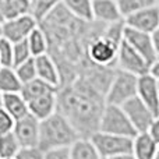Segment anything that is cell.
<instances>
[{
    "label": "cell",
    "mask_w": 159,
    "mask_h": 159,
    "mask_svg": "<svg viewBox=\"0 0 159 159\" xmlns=\"http://www.w3.org/2000/svg\"><path fill=\"white\" fill-rule=\"evenodd\" d=\"M115 71L116 69L91 64L57 88V112L73 124L80 137L89 138L99 130L106 92Z\"/></svg>",
    "instance_id": "1"
},
{
    "label": "cell",
    "mask_w": 159,
    "mask_h": 159,
    "mask_svg": "<svg viewBox=\"0 0 159 159\" xmlns=\"http://www.w3.org/2000/svg\"><path fill=\"white\" fill-rule=\"evenodd\" d=\"M124 34V20L110 25L96 22V28L87 46L89 63L99 67L116 69L117 53Z\"/></svg>",
    "instance_id": "2"
},
{
    "label": "cell",
    "mask_w": 159,
    "mask_h": 159,
    "mask_svg": "<svg viewBox=\"0 0 159 159\" xmlns=\"http://www.w3.org/2000/svg\"><path fill=\"white\" fill-rule=\"evenodd\" d=\"M78 138L81 137L77 130L57 110L49 117L39 121L38 147L43 151L71 147Z\"/></svg>",
    "instance_id": "3"
},
{
    "label": "cell",
    "mask_w": 159,
    "mask_h": 159,
    "mask_svg": "<svg viewBox=\"0 0 159 159\" xmlns=\"http://www.w3.org/2000/svg\"><path fill=\"white\" fill-rule=\"evenodd\" d=\"M137 85L138 75L116 69L106 92V103L121 106L131 98L137 96Z\"/></svg>",
    "instance_id": "4"
},
{
    "label": "cell",
    "mask_w": 159,
    "mask_h": 159,
    "mask_svg": "<svg viewBox=\"0 0 159 159\" xmlns=\"http://www.w3.org/2000/svg\"><path fill=\"white\" fill-rule=\"evenodd\" d=\"M99 131L110 133V134L133 137L137 135V131L133 127L130 119L127 117L123 107L119 105L106 103L99 121Z\"/></svg>",
    "instance_id": "5"
},
{
    "label": "cell",
    "mask_w": 159,
    "mask_h": 159,
    "mask_svg": "<svg viewBox=\"0 0 159 159\" xmlns=\"http://www.w3.org/2000/svg\"><path fill=\"white\" fill-rule=\"evenodd\" d=\"M102 159H109L123 154H133V137L96 131L89 137Z\"/></svg>",
    "instance_id": "6"
},
{
    "label": "cell",
    "mask_w": 159,
    "mask_h": 159,
    "mask_svg": "<svg viewBox=\"0 0 159 159\" xmlns=\"http://www.w3.org/2000/svg\"><path fill=\"white\" fill-rule=\"evenodd\" d=\"M116 69L124 70L140 77L147 73H151V64L123 39L119 48Z\"/></svg>",
    "instance_id": "7"
},
{
    "label": "cell",
    "mask_w": 159,
    "mask_h": 159,
    "mask_svg": "<svg viewBox=\"0 0 159 159\" xmlns=\"http://www.w3.org/2000/svg\"><path fill=\"white\" fill-rule=\"evenodd\" d=\"M39 25L36 18L31 13L22 14L20 17L11 18L8 21H4L2 24V34L3 38L8 39L10 42L16 43V42L24 41L30 36V34Z\"/></svg>",
    "instance_id": "8"
},
{
    "label": "cell",
    "mask_w": 159,
    "mask_h": 159,
    "mask_svg": "<svg viewBox=\"0 0 159 159\" xmlns=\"http://www.w3.org/2000/svg\"><path fill=\"white\" fill-rule=\"evenodd\" d=\"M123 110L126 112L127 117L130 119L133 127L135 129V131L138 133H147L151 127L152 121L157 116L154 115L151 109L141 101L138 96H134L130 101H127L126 103L121 105Z\"/></svg>",
    "instance_id": "9"
},
{
    "label": "cell",
    "mask_w": 159,
    "mask_h": 159,
    "mask_svg": "<svg viewBox=\"0 0 159 159\" xmlns=\"http://www.w3.org/2000/svg\"><path fill=\"white\" fill-rule=\"evenodd\" d=\"M123 39L131 48H134V49L151 64V67H152V64L158 60L157 49H155V42H154L152 34L141 32V31L133 30V28L124 25Z\"/></svg>",
    "instance_id": "10"
},
{
    "label": "cell",
    "mask_w": 159,
    "mask_h": 159,
    "mask_svg": "<svg viewBox=\"0 0 159 159\" xmlns=\"http://www.w3.org/2000/svg\"><path fill=\"white\" fill-rule=\"evenodd\" d=\"M124 25L133 30L147 34H154L159 28V4L149 6L147 8L130 14L124 18Z\"/></svg>",
    "instance_id": "11"
},
{
    "label": "cell",
    "mask_w": 159,
    "mask_h": 159,
    "mask_svg": "<svg viewBox=\"0 0 159 159\" xmlns=\"http://www.w3.org/2000/svg\"><path fill=\"white\" fill-rule=\"evenodd\" d=\"M13 133L21 147H35L39 141V120L28 113L14 123Z\"/></svg>",
    "instance_id": "12"
},
{
    "label": "cell",
    "mask_w": 159,
    "mask_h": 159,
    "mask_svg": "<svg viewBox=\"0 0 159 159\" xmlns=\"http://www.w3.org/2000/svg\"><path fill=\"white\" fill-rule=\"evenodd\" d=\"M137 96L154 112L155 116H159V81L151 73L138 77Z\"/></svg>",
    "instance_id": "13"
},
{
    "label": "cell",
    "mask_w": 159,
    "mask_h": 159,
    "mask_svg": "<svg viewBox=\"0 0 159 159\" xmlns=\"http://www.w3.org/2000/svg\"><path fill=\"white\" fill-rule=\"evenodd\" d=\"M92 17L93 21L105 25L123 21L117 0H92Z\"/></svg>",
    "instance_id": "14"
},
{
    "label": "cell",
    "mask_w": 159,
    "mask_h": 159,
    "mask_svg": "<svg viewBox=\"0 0 159 159\" xmlns=\"http://www.w3.org/2000/svg\"><path fill=\"white\" fill-rule=\"evenodd\" d=\"M57 110V89L46 92L28 102V112L39 121L49 117Z\"/></svg>",
    "instance_id": "15"
},
{
    "label": "cell",
    "mask_w": 159,
    "mask_h": 159,
    "mask_svg": "<svg viewBox=\"0 0 159 159\" xmlns=\"http://www.w3.org/2000/svg\"><path fill=\"white\" fill-rule=\"evenodd\" d=\"M35 64H36V77L56 88L60 87V81H61L60 71H59L56 61L53 60L49 53H45V55L35 57Z\"/></svg>",
    "instance_id": "16"
},
{
    "label": "cell",
    "mask_w": 159,
    "mask_h": 159,
    "mask_svg": "<svg viewBox=\"0 0 159 159\" xmlns=\"http://www.w3.org/2000/svg\"><path fill=\"white\" fill-rule=\"evenodd\" d=\"M158 144L148 133H138L133 138V155L137 159H155Z\"/></svg>",
    "instance_id": "17"
},
{
    "label": "cell",
    "mask_w": 159,
    "mask_h": 159,
    "mask_svg": "<svg viewBox=\"0 0 159 159\" xmlns=\"http://www.w3.org/2000/svg\"><path fill=\"white\" fill-rule=\"evenodd\" d=\"M2 107L14 119H21L27 116L28 113V102L24 99L21 92H10V93H3V101Z\"/></svg>",
    "instance_id": "18"
},
{
    "label": "cell",
    "mask_w": 159,
    "mask_h": 159,
    "mask_svg": "<svg viewBox=\"0 0 159 159\" xmlns=\"http://www.w3.org/2000/svg\"><path fill=\"white\" fill-rule=\"evenodd\" d=\"M32 0H0V24L31 13Z\"/></svg>",
    "instance_id": "19"
},
{
    "label": "cell",
    "mask_w": 159,
    "mask_h": 159,
    "mask_svg": "<svg viewBox=\"0 0 159 159\" xmlns=\"http://www.w3.org/2000/svg\"><path fill=\"white\" fill-rule=\"evenodd\" d=\"M70 159H102L89 138H78L70 147Z\"/></svg>",
    "instance_id": "20"
},
{
    "label": "cell",
    "mask_w": 159,
    "mask_h": 159,
    "mask_svg": "<svg viewBox=\"0 0 159 159\" xmlns=\"http://www.w3.org/2000/svg\"><path fill=\"white\" fill-rule=\"evenodd\" d=\"M22 82L20 81L14 67L0 66V91L3 93L20 92Z\"/></svg>",
    "instance_id": "21"
},
{
    "label": "cell",
    "mask_w": 159,
    "mask_h": 159,
    "mask_svg": "<svg viewBox=\"0 0 159 159\" xmlns=\"http://www.w3.org/2000/svg\"><path fill=\"white\" fill-rule=\"evenodd\" d=\"M61 4L77 18L84 21H93L92 0H61Z\"/></svg>",
    "instance_id": "22"
},
{
    "label": "cell",
    "mask_w": 159,
    "mask_h": 159,
    "mask_svg": "<svg viewBox=\"0 0 159 159\" xmlns=\"http://www.w3.org/2000/svg\"><path fill=\"white\" fill-rule=\"evenodd\" d=\"M56 89H57V88L53 87V85L48 84V82L42 81V80H39V78H35L30 82L22 84L20 92L24 96L25 101L30 102L31 99H35V98H38V96L43 95V93L50 92V91H56Z\"/></svg>",
    "instance_id": "23"
},
{
    "label": "cell",
    "mask_w": 159,
    "mask_h": 159,
    "mask_svg": "<svg viewBox=\"0 0 159 159\" xmlns=\"http://www.w3.org/2000/svg\"><path fill=\"white\" fill-rule=\"evenodd\" d=\"M27 42H28V46H30L32 57H38V56L48 53V48H49L48 38L39 25L30 34V36L27 38Z\"/></svg>",
    "instance_id": "24"
},
{
    "label": "cell",
    "mask_w": 159,
    "mask_h": 159,
    "mask_svg": "<svg viewBox=\"0 0 159 159\" xmlns=\"http://www.w3.org/2000/svg\"><path fill=\"white\" fill-rule=\"evenodd\" d=\"M20 148H21V145H20L18 140L16 138L13 131L0 135V159L16 158Z\"/></svg>",
    "instance_id": "25"
},
{
    "label": "cell",
    "mask_w": 159,
    "mask_h": 159,
    "mask_svg": "<svg viewBox=\"0 0 159 159\" xmlns=\"http://www.w3.org/2000/svg\"><path fill=\"white\" fill-rule=\"evenodd\" d=\"M59 4H61V0H32V3H31V14L36 18V21L41 22Z\"/></svg>",
    "instance_id": "26"
},
{
    "label": "cell",
    "mask_w": 159,
    "mask_h": 159,
    "mask_svg": "<svg viewBox=\"0 0 159 159\" xmlns=\"http://www.w3.org/2000/svg\"><path fill=\"white\" fill-rule=\"evenodd\" d=\"M158 0H117L119 8H120V13L123 16V20L126 18L130 14H134L137 11L147 8L149 6L157 4Z\"/></svg>",
    "instance_id": "27"
},
{
    "label": "cell",
    "mask_w": 159,
    "mask_h": 159,
    "mask_svg": "<svg viewBox=\"0 0 159 159\" xmlns=\"http://www.w3.org/2000/svg\"><path fill=\"white\" fill-rule=\"evenodd\" d=\"M14 70H16L17 75H18L20 81H21L22 84L30 82V81H32V80L38 78V77H36L35 57H31V59H28V60L22 61L21 64H18V66L14 67Z\"/></svg>",
    "instance_id": "28"
},
{
    "label": "cell",
    "mask_w": 159,
    "mask_h": 159,
    "mask_svg": "<svg viewBox=\"0 0 159 159\" xmlns=\"http://www.w3.org/2000/svg\"><path fill=\"white\" fill-rule=\"evenodd\" d=\"M31 57H32V55H31V50H30V46H28L27 39L13 43V67L18 66L22 61L28 60V59H31Z\"/></svg>",
    "instance_id": "29"
},
{
    "label": "cell",
    "mask_w": 159,
    "mask_h": 159,
    "mask_svg": "<svg viewBox=\"0 0 159 159\" xmlns=\"http://www.w3.org/2000/svg\"><path fill=\"white\" fill-rule=\"evenodd\" d=\"M0 66L13 67V42L0 38Z\"/></svg>",
    "instance_id": "30"
},
{
    "label": "cell",
    "mask_w": 159,
    "mask_h": 159,
    "mask_svg": "<svg viewBox=\"0 0 159 159\" xmlns=\"http://www.w3.org/2000/svg\"><path fill=\"white\" fill-rule=\"evenodd\" d=\"M45 151L41 149L38 145L35 147H21L17 152L16 159H43Z\"/></svg>",
    "instance_id": "31"
},
{
    "label": "cell",
    "mask_w": 159,
    "mask_h": 159,
    "mask_svg": "<svg viewBox=\"0 0 159 159\" xmlns=\"http://www.w3.org/2000/svg\"><path fill=\"white\" fill-rule=\"evenodd\" d=\"M14 123H16V120L0 106V135L13 131Z\"/></svg>",
    "instance_id": "32"
},
{
    "label": "cell",
    "mask_w": 159,
    "mask_h": 159,
    "mask_svg": "<svg viewBox=\"0 0 159 159\" xmlns=\"http://www.w3.org/2000/svg\"><path fill=\"white\" fill-rule=\"evenodd\" d=\"M43 159H70V147L45 151Z\"/></svg>",
    "instance_id": "33"
},
{
    "label": "cell",
    "mask_w": 159,
    "mask_h": 159,
    "mask_svg": "<svg viewBox=\"0 0 159 159\" xmlns=\"http://www.w3.org/2000/svg\"><path fill=\"white\" fill-rule=\"evenodd\" d=\"M147 133H148V134L151 135L155 141H157V144L159 143V116H157V117L154 119L151 127H149V130Z\"/></svg>",
    "instance_id": "34"
},
{
    "label": "cell",
    "mask_w": 159,
    "mask_h": 159,
    "mask_svg": "<svg viewBox=\"0 0 159 159\" xmlns=\"http://www.w3.org/2000/svg\"><path fill=\"white\" fill-rule=\"evenodd\" d=\"M152 36H154V42H155V49H157V57L159 60V28L157 31H155L154 34H152Z\"/></svg>",
    "instance_id": "35"
},
{
    "label": "cell",
    "mask_w": 159,
    "mask_h": 159,
    "mask_svg": "<svg viewBox=\"0 0 159 159\" xmlns=\"http://www.w3.org/2000/svg\"><path fill=\"white\" fill-rule=\"evenodd\" d=\"M151 74L154 75L155 78L159 80V60H157L154 64H152V67H151Z\"/></svg>",
    "instance_id": "36"
},
{
    "label": "cell",
    "mask_w": 159,
    "mask_h": 159,
    "mask_svg": "<svg viewBox=\"0 0 159 159\" xmlns=\"http://www.w3.org/2000/svg\"><path fill=\"white\" fill-rule=\"evenodd\" d=\"M109 159H137L133 154H123V155H119V157H113Z\"/></svg>",
    "instance_id": "37"
},
{
    "label": "cell",
    "mask_w": 159,
    "mask_h": 159,
    "mask_svg": "<svg viewBox=\"0 0 159 159\" xmlns=\"http://www.w3.org/2000/svg\"><path fill=\"white\" fill-rule=\"evenodd\" d=\"M2 101H3V92L0 91V106H2Z\"/></svg>",
    "instance_id": "38"
},
{
    "label": "cell",
    "mask_w": 159,
    "mask_h": 159,
    "mask_svg": "<svg viewBox=\"0 0 159 159\" xmlns=\"http://www.w3.org/2000/svg\"><path fill=\"white\" fill-rule=\"evenodd\" d=\"M3 36V34H2V24H0V38Z\"/></svg>",
    "instance_id": "39"
},
{
    "label": "cell",
    "mask_w": 159,
    "mask_h": 159,
    "mask_svg": "<svg viewBox=\"0 0 159 159\" xmlns=\"http://www.w3.org/2000/svg\"><path fill=\"white\" fill-rule=\"evenodd\" d=\"M155 159H159V152L157 154V157H155Z\"/></svg>",
    "instance_id": "40"
},
{
    "label": "cell",
    "mask_w": 159,
    "mask_h": 159,
    "mask_svg": "<svg viewBox=\"0 0 159 159\" xmlns=\"http://www.w3.org/2000/svg\"><path fill=\"white\" fill-rule=\"evenodd\" d=\"M3 159H16V158H3Z\"/></svg>",
    "instance_id": "41"
},
{
    "label": "cell",
    "mask_w": 159,
    "mask_h": 159,
    "mask_svg": "<svg viewBox=\"0 0 159 159\" xmlns=\"http://www.w3.org/2000/svg\"><path fill=\"white\" fill-rule=\"evenodd\" d=\"M158 152H159V143H158Z\"/></svg>",
    "instance_id": "42"
},
{
    "label": "cell",
    "mask_w": 159,
    "mask_h": 159,
    "mask_svg": "<svg viewBox=\"0 0 159 159\" xmlns=\"http://www.w3.org/2000/svg\"><path fill=\"white\" fill-rule=\"evenodd\" d=\"M158 81H159V80H158Z\"/></svg>",
    "instance_id": "43"
}]
</instances>
